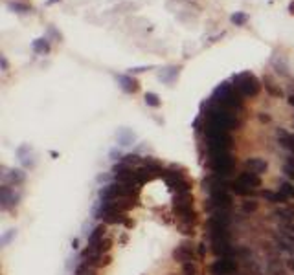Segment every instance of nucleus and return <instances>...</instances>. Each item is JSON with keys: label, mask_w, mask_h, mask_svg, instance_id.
<instances>
[{"label": "nucleus", "mask_w": 294, "mask_h": 275, "mask_svg": "<svg viewBox=\"0 0 294 275\" xmlns=\"http://www.w3.org/2000/svg\"><path fill=\"white\" fill-rule=\"evenodd\" d=\"M140 187L131 186V184H123V182H114L108 184L105 189H101V200L108 202V200H118V198H136L138 197Z\"/></svg>", "instance_id": "2"}, {"label": "nucleus", "mask_w": 294, "mask_h": 275, "mask_svg": "<svg viewBox=\"0 0 294 275\" xmlns=\"http://www.w3.org/2000/svg\"><path fill=\"white\" fill-rule=\"evenodd\" d=\"M208 167L211 173L228 176L234 171V158L230 150H208Z\"/></svg>", "instance_id": "1"}, {"label": "nucleus", "mask_w": 294, "mask_h": 275, "mask_svg": "<svg viewBox=\"0 0 294 275\" xmlns=\"http://www.w3.org/2000/svg\"><path fill=\"white\" fill-rule=\"evenodd\" d=\"M258 207H259V202L256 198L243 202V211H245V213H254V211H258Z\"/></svg>", "instance_id": "26"}, {"label": "nucleus", "mask_w": 294, "mask_h": 275, "mask_svg": "<svg viewBox=\"0 0 294 275\" xmlns=\"http://www.w3.org/2000/svg\"><path fill=\"white\" fill-rule=\"evenodd\" d=\"M278 139H280L282 147H285V149L291 150L294 154V134L287 132L285 129H278Z\"/></svg>", "instance_id": "17"}, {"label": "nucleus", "mask_w": 294, "mask_h": 275, "mask_svg": "<svg viewBox=\"0 0 294 275\" xmlns=\"http://www.w3.org/2000/svg\"><path fill=\"white\" fill-rule=\"evenodd\" d=\"M182 274L184 275H198V268L195 263H186L182 264Z\"/></svg>", "instance_id": "27"}, {"label": "nucleus", "mask_w": 294, "mask_h": 275, "mask_svg": "<svg viewBox=\"0 0 294 275\" xmlns=\"http://www.w3.org/2000/svg\"><path fill=\"white\" fill-rule=\"evenodd\" d=\"M180 206H193L192 193H179V195H175V207H180Z\"/></svg>", "instance_id": "23"}, {"label": "nucleus", "mask_w": 294, "mask_h": 275, "mask_svg": "<svg viewBox=\"0 0 294 275\" xmlns=\"http://www.w3.org/2000/svg\"><path fill=\"white\" fill-rule=\"evenodd\" d=\"M85 275H96V270H89V272H87Z\"/></svg>", "instance_id": "42"}, {"label": "nucleus", "mask_w": 294, "mask_h": 275, "mask_svg": "<svg viewBox=\"0 0 294 275\" xmlns=\"http://www.w3.org/2000/svg\"><path fill=\"white\" fill-rule=\"evenodd\" d=\"M237 272V261L235 257H219L211 264V274L213 275H234Z\"/></svg>", "instance_id": "10"}, {"label": "nucleus", "mask_w": 294, "mask_h": 275, "mask_svg": "<svg viewBox=\"0 0 294 275\" xmlns=\"http://www.w3.org/2000/svg\"><path fill=\"white\" fill-rule=\"evenodd\" d=\"M145 103L149 105V107H160V101H158V96L156 94H153V92H149V94H145Z\"/></svg>", "instance_id": "29"}, {"label": "nucleus", "mask_w": 294, "mask_h": 275, "mask_svg": "<svg viewBox=\"0 0 294 275\" xmlns=\"http://www.w3.org/2000/svg\"><path fill=\"white\" fill-rule=\"evenodd\" d=\"M179 229H180V233L188 235V237H193V235H195V231H193V226H192V224H188V222H180Z\"/></svg>", "instance_id": "28"}, {"label": "nucleus", "mask_w": 294, "mask_h": 275, "mask_svg": "<svg viewBox=\"0 0 294 275\" xmlns=\"http://www.w3.org/2000/svg\"><path fill=\"white\" fill-rule=\"evenodd\" d=\"M204 255H206V244L200 242V244H198V257H204Z\"/></svg>", "instance_id": "37"}, {"label": "nucleus", "mask_w": 294, "mask_h": 275, "mask_svg": "<svg viewBox=\"0 0 294 275\" xmlns=\"http://www.w3.org/2000/svg\"><path fill=\"white\" fill-rule=\"evenodd\" d=\"M17 200L18 197L15 195L9 186H2L0 187V202H2V209H11L17 206Z\"/></svg>", "instance_id": "14"}, {"label": "nucleus", "mask_w": 294, "mask_h": 275, "mask_svg": "<svg viewBox=\"0 0 294 275\" xmlns=\"http://www.w3.org/2000/svg\"><path fill=\"white\" fill-rule=\"evenodd\" d=\"M112 173L116 176V182H123V184H131V186H140L138 169L131 167L129 163H118V165H114Z\"/></svg>", "instance_id": "5"}, {"label": "nucleus", "mask_w": 294, "mask_h": 275, "mask_svg": "<svg viewBox=\"0 0 294 275\" xmlns=\"http://www.w3.org/2000/svg\"><path fill=\"white\" fill-rule=\"evenodd\" d=\"M234 88L239 92L243 97H254L259 94L261 84H259L258 77L250 72H243L234 77Z\"/></svg>", "instance_id": "3"}, {"label": "nucleus", "mask_w": 294, "mask_h": 275, "mask_svg": "<svg viewBox=\"0 0 294 275\" xmlns=\"http://www.w3.org/2000/svg\"><path fill=\"white\" fill-rule=\"evenodd\" d=\"M232 22H235V24H245L246 15H234V17H232Z\"/></svg>", "instance_id": "34"}, {"label": "nucleus", "mask_w": 294, "mask_h": 275, "mask_svg": "<svg viewBox=\"0 0 294 275\" xmlns=\"http://www.w3.org/2000/svg\"><path fill=\"white\" fill-rule=\"evenodd\" d=\"M202 187L204 191H208V195H217V193H228V189H232V182L221 176V174L211 173L210 176H206L202 180Z\"/></svg>", "instance_id": "4"}, {"label": "nucleus", "mask_w": 294, "mask_h": 275, "mask_svg": "<svg viewBox=\"0 0 294 275\" xmlns=\"http://www.w3.org/2000/svg\"><path fill=\"white\" fill-rule=\"evenodd\" d=\"M206 145H208V150H230V147H232V138H230L228 132L206 134Z\"/></svg>", "instance_id": "8"}, {"label": "nucleus", "mask_w": 294, "mask_h": 275, "mask_svg": "<svg viewBox=\"0 0 294 275\" xmlns=\"http://www.w3.org/2000/svg\"><path fill=\"white\" fill-rule=\"evenodd\" d=\"M173 259L180 264L195 263V248L192 242H180L173 250Z\"/></svg>", "instance_id": "11"}, {"label": "nucleus", "mask_w": 294, "mask_h": 275, "mask_svg": "<svg viewBox=\"0 0 294 275\" xmlns=\"http://www.w3.org/2000/svg\"><path fill=\"white\" fill-rule=\"evenodd\" d=\"M285 163H287V165H291V167L294 169V154H293V156H289V158H287V162H285Z\"/></svg>", "instance_id": "38"}, {"label": "nucleus", "mask_w": 294, "mask_h": 275, "mask_svg": "<svg viewBox=\"0 0 294 275\" xmlns=\"http://www.w3.org/2000/svg\"><path fill=\"white\" fill-rule=\"evenodd\" d=\"M4 180H7L13 186H18L26 180V173H22L20 169H15V171H9V173H4Z\"/></svg>", "instance_id": "21"}, {"label": "nucleus", "mask_w": 294, "mask_h": 275, "mask_svg": "<svg viewBox=\"0 0 294 275\" xmlns=\"http://www.w3.org/2000/svg\"><path fill=\"white\" fill-rule=\"evenodd\" d=\"M261 195H263V198L267 200V202H272V204H285L289 200L285 195H283L280 189L278 191H270V189H265V191H261Z\"/></svg>", "instance_id": "18"}, {"label": "nucleus", "mask_w": 294, "mask_h": 275, "mask_svg": "<svg viewBox=\"0 0 294 275\" xmlns=\"http://www.w3.org/2000/svg\"><path fill=\"white\" fill-rule=\"evenodd\" d=\"M278 242L282 246L283 250H287L289 253H294V235H291L289 231L278 235Z\"/></svg>", "instance_id": "20"}, {"label": "nucleus", "mask_w": 294, "mask_h": 275, "mask_svg": "<svg viewBox=\"0 0 294 275\" xmlns=\"http://www.w3.org/2000/svg\"><path fill=\"white\" fill-rule=\"evenodd\" d=\"M33 50H35V52H39V54H41V52H48V44H46V42H33Z\"/></svg>", "instance_id": "32"}, {"label": "nucleus", "mask_w": 294, "mask_h": 275, "mask_svg": "<svg viewBox=\"0 0 294 275\" xmlns=\"http://www.w3.org/2000/svg\"><path fill=\"white\" fill-rule=\"evenodd\" d=\"M280 191H282L289 200H294V182H282V184H280Z\"/></svg>", "instance_id": "24"}, {"label": "nucleus", "mask_w": 294, "mask_h": 275, "mask_svg": "<svg viewBox=\"0 0 294 275\" xmlns=\"http://www.w3.org/2000/svg\"><path fill=\"white\" fill-rule=\"evenodd\" d=\"M110 248H112V242H110L108 239H105V240H101V242H99V246L96 248V251H98V253H107Z\"/></svg>", "instance_id": "30"}, {"label": "nucleus", "mask_w": 294, "mask_h": 275, "mask_svg": "<svg viewBox=\"0 0 294 275\" xmlns=\"http://www.w3.org/2000/svg\"><path fill=\"white\" fill-rule=\"evenodd\" d=\"M267 167H269L267 162L261 160V158H248V160L245 162V171L258 174V176H261L263 173H267Z\"/></svg>", "instance_id": "15"}, {"label": "nucleus", "mask_w": 294, "mask_h": 275, "mask_svg": "<svg viewBox=\"0 0 294 275\" xmlns=\"http://www.w3.org/2000/svg\"><path fill=\"white\" fill-rule=\"evenodd\" d=\"M259 120H261V121H270V116H263V114H261V116H259Z\"/></svg>", "instance_id": "40"}, {"label": "nucleus", "mask_w": 294, "mask_h": 275, "mask_svg": "<svg viewBox=\"0 0 294 275\" xmlns=\"http://www.w3.org/2000/svg\"><path fill=\"white\" fill-rule=\"evenodd\" d=\"M204 207L208 213H213V211H219V209H230L232 207V197H230L228 193L210 195L204 204Z\"/></svg>", "instance_id": "9"}, {"label": "nucleus", "mask_w": 294, "mask_h": 275, "mask_svg": "<svg viewBox=\"0 0 294 275\" xmlns=\"http://www.w3.org/2000/svg\"><path fill=\"white\" fill-rule=\"evenodd\" d=\"M283 231H289L291 235H294V222H285L283 224Z\"/></svg>", "instance_id": "35"}, {"label": "nucleus", "mask_w": 294, "mask_h": 275, "mask_svg": "<svg viewBox=\"0 0 294 275\" xmlns=\"http://www.w3.org/2000/svg\"><path fill=\"white\" fill-rule=\"evenodd\" d=\"M283 173H285V176H287L291 182H294V169L291 167V165H287V163H285V165H283Z\"/></svg>", "instance_id": "33"}, {"label": "nucleus", "mask_w": 294, "mask_h": 275, "mask_svg": "<svg viewBox=\"0 0 294 275\" xmlns=\"http://www.w3.org/2000/svg\"><path fill=\"white\" fill-rule=\"evenodd\" d=\"M98 218H101L103 224H125L127 213L114 209V207H110L108 204L101 202V207L98 211Z\"/></svg>", "instance_id": "7"}, {"label": "nucleus", "mask_w": 294, "mask_h": 275, "mask_svg": "<svg viewBox=\"0 0 294 275\" xmlns=\"http://www.w3.org/2000/svg\"><path fill=\"white\" fill-rule=\"evenodd\" d=\"M144 160L140 158V156H136V154H127V156H123V163H142Z\"/></svg>", "instance_id": "31"}, {"label": "nucleus", "mask_w": 294, "mask_h": 275, "mask_svg": "<svg viewBox=\"0 0 294 275\" xmlns=\"http://www.w3.org/2000/svg\"><path fill=\"white\" fill-rule=\"evenodd\" d=\"M263 83H265V88L269 90L272 96H276V97H282V96H283L282 88H276V86H274V83L270 81V77H265V79H263Z\"/></svg>", "instance_id": "25"}, {"label": "nucleus", "mask_w": 294, "mask_h": 275, "mask_svg": "<svg viewBox=\"0 0 294 275\" xmlns=\"http://www.w3.org/2000/svg\"><path fill=\"white\" fill-rule=\"evenodd\" d=\"M289 105H291V107H294V96L289 97Z\"/></svg>", "instance_id": "41"}, {"label": "nucleus", "mask_w": 294, "mask_h": 275, "mask_svg": "<svg viewBox=\"0 0 294 275\" xmlns=\"http://www.w3.org/2000/svg\"><path fill=\"white\" fill-rule=\"evenodd\" d=\"M235 184H239V186L245 187V189H252V191H256L258 187H261V178H259L258 174L245 171V173H241L239 176H237Z\"/></svg>", "instance_id": "12"}, {"label": "nucleus", "mask_w": 294, "mask_h": 275, "mask_svg": "<svg viewBox=\"0 0 294 275\" xmlns=\"http://www.w3.org/2000/svg\"><path fill=\"white\" fill-rule=\"evenodd\" d=\"M162 178L166 180L168 187H171L173 191H177V195H179V193H190V191H192V182L184 178V176H182L180 173L164 171Z\"/></svg>", "instance_id": "6"}, {"label": "nucleus", "mask_w": 294, "mask_h": 275, "mask_svg": "<svg viewBox=\"0 0 294 275\" xmlns=\"http://www.w3.org/2000/svg\"><path fill=\"white\" fill-rule=\"evenodd\" d=\"M289 9H291V13H294V2L291 4V6H289Z\"/></svg>", "instance_id": "43"}, {"label": "nucleus", "mask_w": 294, "mask_h": 275, "mask_svg": "<svg viewBox=\"0 0 294 275\" xmlns=\"http://www.w3.org/2000/svg\"><path fill=\"white\" fill-rule=\"evenodd\" d=\"M103 237H105V226L99 224V226L92 231V235L89 237V248L83 251V259L87 257V255H90V253H94V251H96V248L99 246V242L103 240Z\"/></svg>", "instance_id": "13"}, {"label": "nucleus", "mask_w": 294, "mask_h": 275, "mask_svg": "<svg viewBox=\"0 0 294 275\" xmlns=\"http://www.w3.org/2000/svg\"><path fill=\"white\" fill-rule=\"evenodd\" d=\"M287 266L291 272H294V259H291V261H287Z\"/></svg>", "instance_id": "39"}, {"label": "nucleus", "mask_w": 294, "mask_h": 275, "mask_svg": "<svg viewBox=\"0 0 294 275\" xmlns=\"http://www.w3.org/2000/svg\"><path fill=\"white\" fill-rule=\"evenodd\" d=\"M274 215L285 222H294V206H282L274 211Z\"/></svg>", "instance_id": "19"}, {"label": "nucleus", "mask_w": 294, "mask_h": 275, "mask_svg": "<svg viewBox=\"0 0 294 275\" xmlns=\"http://www.w3.org/2000/svg\"><path fill=\"white\" fill-rule=\"evenodd\" d=\"M13 235H15V231H13V229H11V231H9V233H6V235H4V237H2V246H6L7 242H9V240H11V237H13Z\"/></svg>", "instance_id": "36"}, {"label": "nucleus", "mask_w": 294, "mask_h": 275, "mask_svg": "<svg viewBox=\"0 0 294 275\" xmlns=\"http://www.w3.org/2000/svg\"><path fill=\"white\" fill-rule=\"evenodd\" d=\"M175 215L179 216L180 222H188L192 224L197 218V213L193 209V206H180V207H175Z\"/></svg>", "instance_id": "16"}, {"label": "nucleus", "mask_w": 294, "mask_h": 275, "mask_svg": "<svg viewBox=\"0 0 294 275\" xmlns=\"http://www.w3.org/2000/svg\"><path fill=\"white\" fill-rule=\"evenodd\" d=\"M120 83H121V88L125 90L127 94H134L136 90H138V83H136V79L129 77V75H120Z\"/></svg>", "instance_id": "22"}]
</instances>
